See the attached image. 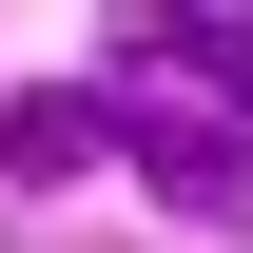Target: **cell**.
<instances>
[{"label": "cell", "instance_id": "1", "mask_svg": "<svg viewBox=\"0 0 253 253\" xmlns=\"http://www.w3.org/2000/svg\"><path fill=\"white\" fill-rule=\"evenodd\" d=\"M78 156H117V136H97V78H78V97H20V117H0V175H78Z\"/></svg>", "mask_w": 253, "mask_h": 253}]
</instances>
